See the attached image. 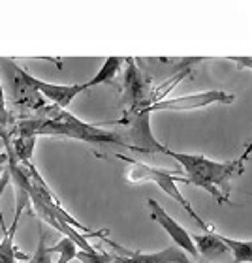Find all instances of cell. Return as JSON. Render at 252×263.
<instances>
[{
  "label": "cell",
  "instance_id": "6da1fadb",
  "mask_svg": "<svg viewBox=\"0 0 252 263\" xmlns=\"http://www.w3.org/2000/svg\"><path fill=\"white\" fill-rule=\"evenodd\" d=\"M17 137H38L53 136L66 137V139H77L91 145H117L122 148H132L126 137L117 132H107L102 128L83 122L76 115H71L68 109H61L57 105L38 111L32 117H25L15 126Z\"/></svg>",
  "mask_w": 252,
  "mask_h": 263
},
{
  "label": "cell",
  "instance_id": "7a4b0ae2",
  "mask_svg": "<svg viewBox=\"0 0 252 263\" xmlns=\"http://www.w3.org/2000/svg\"><path fill=\"white\" fill-rule=\"evenodd\" d=\"M164 154L173 158L185 170L188 184H194L209 192L220 205L231 203V182L245 170V165L239 160L214 162L211 158H205L203 154L175 153L171 148H166Z\"/></svg>",
  "mask_w": 252,
  "mask_h": 263
},
{
  "label": "cell",
  "instance_id": "3957f363",
  "mask_svg": "<svg viewBox=\"0 0 252 263\" xmlns=\"http://www.w3.org/2000/svg\"><path fill=\"white\" fill-rule=\"evenodd\" d=\"M119 158L124 160L126 164H128V170H126V181L132 182V184H143V182H151V184H156V186L162 190L164 194L171 197V199H175L179 205H181L188 214H190V218L196 222L200 228H202L205 233H213V226H209L205 220L200 216V214L194 211V207L190 205L187 197L183 196L181 190L177 188V182H187L188 184V179L187 177H179L177 173H171V171H166V170H158V167H151V165L143 164V162H137V160H130L119 154Z\"/></svg>",
  "mask_w": 252,
  "mask_h": 263
},
{
  "label": "cell",
  "instance_id": "277c9868",
  "mask_svg": "<svg viewBox=\"0 0 252 263\" xmlns=\"http://www.w3.org/2000/svg\"><path fill=\"white\" fill-rule=\"evenodd\" d=\"M115 124H122L126 126L128 134H126V141L130 143L132 151H137V153H166V145L156 139L153 136V130H151V111L145 107V109H128L124 113L121 121H117Z\"/></svg>",
  "mask_w": 252,
  "mask_h": 263
},
{
  "label": "cell",
  "instance_id": "5b68a950",
  "mask_svg": "<svg viewBox=\"0 0 252 263\" xmlns=\"http://www.w3.org/2000/svg\"><path fill=\"white\" fill-rule=\"evenodd\" d=\"M233 100H236V96L230 92H224V90H205V92L185 94V96H177V98L158 100L156 104L149 105L147 109L151 113H154V111H196L213 104L228 105Z\"/></svg>",
  "mask_w": 252,
  "mask_h": 263
},
{
  "label": "cell",
  "instance_id": "8992f818",
  "mask_svg": "<svg viewBox=\"0 0 252 263\" xmlns=\"http://www.w3.org/2000/svg\"><path fill=\"white\" fill-rule=\"evenodd\" d=\"M147 205H149V211H151V218H153L156 224H160V228L170 235L173 245H177L181 250H185V252L197 263L200 252H197V247H196V242H194V237H192L190 231H187L173 216H170V214L166 213V209L162 207L156 199H149Z\"/></svg>",
  "mask_w": 252,
  "mask_h": 263
},
{
  "label": "cell",
  "instance_id": "52a82bcc",
  "mask_svg": "<svg viewBox=\"0 0 252 263\" xmlns=\"http://www.w3.org/2000/svg\"><path fill=\"white\" fill-rule=\"evenodd\" d=\"M104 241L115 248L117 252H121V254H115L113 263H196L177 245H170V247L162 248L160 252L145 254V252H137V250H128V248L121 247V245L111 242V239H105V237Z\"/></svg>",
  "mask_w": 252,
  "mask_h": 263
},
{
  "label": "cell",
  "instance_id": "ba28073f",
  "mask_svg": "<svg viewBox=\"0 0 252 263\" xmlns=\"http://www.w3.org/2000/svg\"><path fill=\"white\" fill-rule=\"evenodd\" d=\"M124 64V100L128 102V109H145L153 105L149 77L137 68L134 59H126Z\"/></svg>",
  "mask_w": 252,
  "mask_h": 263
},
{
  "label": "cell",
  "instance_id": "9c48e42d",
  "mask_svg": "<svg viewBox=\"0 0 252 263\" xmlns=\"http://www.w3.org/2000/svg\"><path fill=\"white\" fill-rule=\"evenodd\" d=\"M19 76H21L36 92L44 94L45 98L53 102V105L61 107V109H68V105L74 102V98L79 96L83 90H87L85 83H83V85H57V83H47V81L38 79V77H34L32 73L25 71L23 68H19Z\"/></svg>",
  "mask_w": 252,
  "mask_h": 263
},
{
  "label": "cell",
  "instance_id": "30bf717a",
  "mask_svg": "<svg viewBox=\"0 0 252 263\" xmlns=\"http://www.w3.org/2000/svg\"><path fill=\"white\" fill-rule=\"evenodd\" d=\"M194 242L197 247L200 258L205 259V263H217V259L224 258L226 254H231L230 248L226 247V242L222 241L220 233L213 231V233H202V235H194Z\"/></svg>",
  "mask_w": 252,
  "mask_h": 263
},
{
  "label": "cell",
  "instance_id": "8fae6325",
  "mask_svg": "<svg viewBox=\"0 0 252 263\" xmlns=\"http://www.w3.org/2000/svg\"><path fill=\"white\" fill-rule=\"evenodd\" d=\"M124 62H126V59H119V57H110V59H105V62L102 64V68L98 70V73H96L93 79H88V81L85 83L87 90L88 88L96 87V85H105V83L113 81Z\"/></svg>",
  "mask_w": 252,
  "mask_h": 263
},
{
  "label": "cell",
  "instance_id": "7c38bea8",
  "mask_svg": "<svg viewBox=\"0 0 252 263\" xmlns=\"http://www.w3.org/2000/svg\"><path fill=\"white\" fill-rule=\"evenodd\" d=\"M226 247L233 254V263H252V239L250 241H237L226 235H220Z\"/></svg>",
  "mask_w": 252,
  "mask_h": 263
},
{
  "label": "cell",
  "instance_id": "4fadbf2b",
  "mask_svg": "<svg viewBox=\"0 0 252 263\" xmlns=\"http://www.w3.org/2000/svg\"><path fill=\"white\" fill-rule=\"evenodd\" d=\"M49 250H51V254H57V256H59V259H57L55 263L74 261V259H77V252H79L77 245L71 241V239H68V237H62L61 241L57 242L55 247H51Z\"/></svg>",
  "mask_w": 252,
  "mask_h": 263
},
{
  "label": "cell",
  "instance_id": "5bb4252c",
  "mask_svg": "<svg viewBox=\"0 0 252 263\" xmlns=\"http://www.w3.org/2000/svg\"><path fill=\"white\" fill-rule=\"evenodd\" d=\"M40 230V241H38V248H36V254L30 256V261L28 263H55L53 261V254L47 247H45V233L42 230V224L38 226Z\"/></svg>",
  "mask_w": 252,
  "mask_h": 263
},
{
  "label": "cell",
  "instance_id": "9a60e30c",
  "mask_svg": "<svg viewBox=\"0 0 252 263\" xmlns=\"http://www.w3.org/2000/svg\"><path fill=\"white\" fill-rule=\"evenodd\" d=\"M77 259L81 263H113L115 254H107V252H102V250H94V252L79 250L77 252Z\"/></svg>",
  "mask_w": 252,
  "mask_h": 263
},
{
  "label": "cell",
  "instance_id": "2e32d148",
  "mask_svg": "<svg viewBox=\"0 0 252 263\" xmlns=\"http://www.w3.org/2000/svg\"><path fill=\"white\" fill-rule=\"evenodd\" d=\"M11 182V171H10V167H6V171L2 173V177H0V231H2V235H6L8 233V226H6V222H4V214H2V194H4V190H6V186Z\"/></svg>",
  "mask_w": 252,
  "mask_h": 263
},
{
  "label": "cell",
  "instance_id": "e0dca14e",
  "mask_svg": "<svg viewBox=\"0 0 252 263\" xmlns=\"http://www.w3.org/2000/svg\"><path fill=\"white\" fill-rule=\"evenodd\" d=\"M11 122L10 113L6 109V100H4V88H2V81H0V130L6 132L8 124Z\"/></svg>",
  "mask_w": 252,
  "mask_h": 263
},
{
  "label": "cell",
  "instance_id": "ac0fdd59",
  "mask_svg": "<svg viewBox=\"0 0 252 263\" xmlns=\"http://www.w3.org/2000/svg\"><path fill=\"white\" fill-rule=\"evenodd\" d=\"M250 154H252V139L250 141L247 143V145H245V148H243V153H241V156H239V162H241L243 165H245V162H247L248 158H250Z\"/></svg>",
  "mask_w": 252,
  "mask_h": 263
},
{
  "label": "cell",
  "instance_id": "d6986e66",
  "mask_svg": "<svg viewBox=\"0 0 252 263\" xmlns=\"http://www.w3.org/2000/svg\"><path fill=\"white\" fill-rule=\"evenodd\" d=\"M230 61L236 62L239 68H248V70H252V59H247V57H237V59H230Z\"/></svg>",
  "mask_w": 252,
  "mask_h": 263
},
{
  "label": "cell",
  "instance_id": "ffe728a7",
  "mask_svg": "<svg viewBox=\"0 0 252 263\" xmlns=\"http://www.w3.org/2000/svg\"><path fill=\"white\" fill-rule=\"evenodd\" d=\"M6 167H8V153H2L0 154V177L6 171Z\"/></svg>",
  "mask_w": 252,
  "mask_h": 263
},
{
  "label": "cell",
  "instance_id": "44dd1931",
  "mask_svg": "<svg viewBox=\"0 0 252 263\" xmlns=\"http://www.w3.org/2000/svg\"><path fill=\"white\" fill-rule=\"evenodd\" d=\"M8 136H10L8 132H2V130H0V139H2V141H4V139H6V137H8Z\"/></svg>",
  "mask_w": 252,
  "mask_h": 263
},
{
  "label": "cell",
  "instance_id": "7402d4cb",
  "mask_svg": "<svg viewBox=\"0 0 252 263\" xmlns=\"http://www.w3.org/2000/svg\"><path fill=\"white\" fill-rule=\"evenodd\" d=\"M0 148H6V145H4V141H2V139H0ZM2 154V153H0Z\"/></svg>",
  "mask_w": 252,
  "mask_h": 263
}]
</instances>
